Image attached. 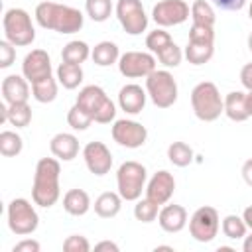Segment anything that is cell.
<instances>
[{"label": "cell", "instance_id": "32", "mask_svg": "<svg viewBox=\"0 0 252 252\" xmlns=\"http://www.w3.org/2000/svg\"><path fill=\"white\" fill-rule=\"evenodd\" d=\"M220 226H222V234H224L226 238H230V240H240V238H244V236H246V230H248L244 219L238 217V215H226V217L222 219V224H220Z\"/></svg>", "mask_w": 252, "mask_h": 252}, {"label": "cell", "instance_id": "31", "mask_svg": "<svg viewBox=\"0 0 252 252\" xmlns=\"http://www.w3.org/2000/svg\"><path fill=\"white\" fill-rule=\"evenodd\" d=\"M191 18H193V24H199V26H209V28H215V10L213 6L207 2V0H195L193 6H191Z\"/></svg>", "mask_w": 252, "mask_h": 252}, {"label": "cell", "instance_id": "47", "mask_svg": "<svg viewBox=\"0 0 252 252\" xmlns=\"http://www.w3.org/2000/svg\"><path fill=\"white\" fill-rule=\"evenodd\" d=\"M242 250L244 252H252V232L248 236H244V242H242Z\"/></svg>", "mask_w": 252, "mask_h": 252}, {"label": "cell", "instance_id": "50", "mask_svg": "<svg viewBox=\"0 0 252 252\" xmlns=\"http://www.w3.org/2000/svg\"><path fill=\"white\" fill-rule=\"evenodd\" d=\"M234 248H230V246H219V252H232Z\"/></svg>", "mask_w": 252, "mask_h": 252}, {"label": "cell", "instance_id": "2", "mask_svg": "<svg viewBox=\"0 0 252 252\" xmlns=\"http://www.w3.org/2000/svg\"><path fill=\"white\" fill-rule=\"evenodd\" d=\"M59 173H61V163L57 158H41L37 161L33 173V185H32V199L35 205L49 209L57 203L61 195Z\"/></svg>", "mask_w": 252, "mask_h": 252}, {"label": "cell", "instance_id": "23", "mask_svg": "<svg viewBox=\"0 0 252 252\" xmlns=\"http://www.w3.org/2000/svg\"><path fill=\"white\" fill-rule=\"evenodd\" d=\"M122 197H120V193L116 191H104V193H100L96 199H94V213L100 217V219H112V217H116L118 213H120V209H122Z\"/></svg>", "mask_w": 252, "mask_h": 252}, {"label": "cell", "instance_id": "22", "mask_svg": "<svg viewBox=\"0 0 252 252\" xmlns=\"http://www.w3.org/2000/svg\"><path fill=\"white\" fill-rule=\"evenodd\" d=\"M63 209L73 217H83L91 209V197L85 189H69L63 195Z\"/></svg>", "mask_w": 252, "mask_h": 252}, {"label": "cell", "instance_id": "10", "mask_svg": "<svg viewBox=\"0 0 252 252\" xmlns=\"http://www.w3.org/2000/svg\"><path fill=\"white\" fill-rule=\"evenodd\" d=\"M220 219L215 207H199L189 220V232L197 242H211L219 234Z\"/></svg>", "mask_w": 252, "mask_h": 252}, {"label": "cell", "instance_id": "36", "mask_svg": "<svg viewBox=\"0 0 252 252\" xmlns=\"http://www.w3.org/2000/svg\"><path fill=\"white\" fill-rule=\"evenodd\" d=\"M93 122H94V120H93V116H91L87 110H83L77 102H75V104L69 108V112H67V124H69L73 130L83 132V130H87Z\"/></svg>", "mask_w": 252, "mask_h": 252}, {"label": "cell", "instance_id": "25", "mask_svg": "<svg viewBox=\"0 0 252 252\" xmlns=\"http://www.w3.org/2000/svg\"><path fill=\"white\" fill-rule=\"evenodd\" d=\"M91 57L93 61L98 65V67H110L114 63H118L120 59V49L114 41H98L93 51H91Z\"/></svg>", "mask_w": 252, "mask_h": 252}, {"label": "cell", "instance_id": "11", "mask_svg": "<svg viewBox=\"0 0 252 252\" xmlns=\"http://www.w3.org/2000/svg\"><path fill=\"white\" fill-rule=\"evenodd\" d=\"M116 18L122 30L130 35H140L148 28V16L144 12L142 0H118L116 2Z\"/></svg>", "mask_w": 252, "mask_h": 252}, {"label": "cell", "instance_id": "37", "mask_svg": "<svg viewBox=\"0 0 252 252\" xmlns=\"http://www.w3.org/2000/svg\"><path fill=\"white\" fill-rule=\"evenodd\" d=\"M156 57H158L159 63L165 65V67H177V65L181 63V59H183V51H181V47H179L175 41H171V43H167L163 49H159V51L156 53Z\"/></svg>", "mask_w": 252, "mask_h": 252}, {"label": "cell", "instance_id": "1", "mask_svg": "<svg viewBox=\"0 0 252 252\" xmlns=\"http://www.w3.org/2000/svg\"><path fill=\"white\" fill-rule=\"evenodd\" d=\"M35 22L43 28V30H53L57 33H75L83 28L85 18L81 14V10L67 6V4H59V2H39L35 6Z\"/></svg>", "mask_w": 252, "mask_h": 252}, {"label": "cell", "instance_id": "28", "mask_svg": "<svg viewBox=\"0 0 252 252\" xmlns=\"http://www.w3.org/2000/svg\"><path fill=\"white\" fill-rule=\"evenodd\" d=\"M193 148L185 142H171L167 146V159L177 167H187L193 161Z\"/></svg>", "mask_w": 252, "mask_h": 252}, {"label": "cell", "instance_id": "41", "mask_svg": "<svg viewBox=\"0 0 252 252\" xmlns=\"http://www.w3.org/2000/svg\"><path fill=\"white\" fill-rule=\"evenodd\" d=\"M39 242L37 240H33V238H24V240H20L18 244H14V248H12V252H39Z\"/></svg>", "mask_w": 252, "mask_h": 252}, {"label": "cell", "instance_id": "14", "mask_svg": "<svg viewBox=\"0 0 252 252\" xmlns=\"http://www.w3.org/2000/svg\"><path fill=\"white\" fill-rule=\"evenodd\" d=\"M189 14L191 10L185 0H159L152 10V18L159 28L179 26L189 18Z\"/></svg>", "mask_w": 252, "mask_h": 252}, {"label": "cell", "instance_id": "9", "mask_svg": "<svg viewBox=\"0 0 252 252\" xmlns=\"http://www.w3.org/2000/svg\"><path fill=\"white\" fill-rule=\"evenodd\" d=\"M8 228L16 234V236H28L32 232L37 230L39 226V217H37V211L33 209V205L24 199V197H18V199H12L8 203Z\"/></svg>", "mask_w": 252, "mask_h": 252}, {"label": "cell", "instance_id": "19", "mask_svg": "<svg viewBox=\"0 0 252 252\" xmlns=\"http://www.w3.org/2000/svg\"><path fill=\"white\" fill-rule=\"evenodd\" d=\"M2 96L6 104L28 102L30 98V81L24 75H8L2 79Z\"/></svg>", "mask_w": 252, "mask_h": 252}, {"label": "cell", "instance_id": "42", "mask_svg": "<svg viewBox=\"0 0 252 252\" xmlns=\"http://www.w3.org/2000/svg\"><path fill=\"white\" fill-rule=\"evenodd\" d=\"M248 0H213V4L220 10H228V12H234V10H242L244 4Z\"/></svg>", "mask_w": 252, "mask_h": 252}, {"label": "cell", "instance_id": "21", "mask_svg": "<svg viewBox=\"0 0 252 252\" xmlns=\"http://www.w3.org/2000/svg\"><path fill=\"white\" fill-rule=\"evenodd\" d=\"M49 150L51 154L61 159V161H71L73 158H77L79 154V140L75 134H69V132H59L51 138L49 142Z\"/></svg>", "mask_w": 252, "mask_h": 252}, {"label": "cell", "instance_id": "24", "mask_svg": "<svg viewBox=\"0 0 252 252\" xmlns=\"http://www.w3.org/2000/svg\"><path fill=\"white\" fill-rule=\"evenodd\" d=\"M224 114L232 122H244L250 118L248 108H246V96L240 91H232L224 96Z\"/></svg>", "mask_w": 252, "mask_h": 252}, {"label": "cell", "instance_id": "18", "mask_svg": "<svg viewBox=\"0 0 252 252\" xmlns=\"http://www.w3.org/2000/svg\"><path fill=\"white\" fill-rule=\"evenodd\" d=\"M146 98L148 93L140 87V85H124L118 91V106L126 112V114H140L146 106Z\"/></svg>", "mask_w": 252, "mask_h": 252}, {"label": "cell", "instance_id": "46", "mask_svg": "<svg viewBox=\"0 0 252 252\" xmlns=\"http://www.w3.org/2000/svg\"><path fill=\"white\" fill-rule=\"evenodd\" d=\"M242 219H244L246 226L252 230V205H250V207H246V209L242 211Z\"/></svg>", "mask_w": 252, "mask_h": 252}, {"label": "cell", "instance_id": "12", "mask_svg": "<svg viewBox=\"0 0 252 252\" xmlns=\"http://www.w3.org/2000/svg\"><path fill=\"white\" fill-rule=\"evenodd\" d=\"M118 71L126 79L148 77L156 71V57L146 51H126L118 59Z\"/></svg>", "mask_w": 252, "mask_h": 252}, {"label": "cell", "instance_id": "38", "mask_svg": "<svg viewBox=\"0 0 252 252\" xmlns=\"http://www.w3.org/2000/svg\"><path fill=\"white\" fill-rule=\"evenodd\" d=\"M173 39H171V35L165 32V30H161V28H158V30H154V32H150L148 35H146V47L156 55L159 49H163L167 43H171Z\"/></svg>", "mask_w": 252, "mask_h": 252}, {"label": "cell", "instance_id": "49", "mask_svg": "<svg viewBox=\"0 0 252 252\" xmlns=\"http://www.w3.org/2000/svg\"><path fill=\"white\" fill-rule=\"evenodd\" d=\"M244 96H246V108H248V114L252 116V91L244 93Z\"/></svg>", "mask_w": 252, "mask_h": 252}, {"label": "cell", "instance_id": "51", "mask_svg": "<svg viewBox=\"0 0 252 252\" xmlns=\"http://www.w3.org/2000/svg\"><path fill=\"white\" fill-rule=\"evenodd\" d=\"M248 49H250V51H252V33H250V35H248Z\"/></svg>", "mask_w": 252, "mask_h": 252}, {"label": "cell", "instance_id": "3", "mask_svg": "<svg viewBox=\"0 0 252 252\" xmlns=\"http://www.w3.org/2000/svg\"><path fill=\"white\" fill-rule=\"evenodd\" d=\"M191 106L199 120L213 122L224 112V98L211 81H201L191 91Z\"/></svg>", "mask_w": 252, "mask_h": 252}, {"label": "cell", "instance_id": "6", "mask_svg": "<svg viewBox=\"0 0 252 252\" xmlns=\"http://www.w3.org/2000/svg\"><path fill=\"white\" fill-rule=\"evenodd\" d=\"M146 181H148V171L140 161L128 159L120 163L116 171V185L124 201H138L142 197V191H146Z\"/></svg>", "mask_w": 252, "mask_h": 252}, {"label": "cell", "instance_id": "34", "mask_svg": "<svg viewBox=\"0 0 252 252\" xmlns=\"http://www.w3.org/2000/svg\"><path fill=\"white\" fill-rule=\"evenodd\" d=\"M159 215V205L154 203L152 199H138V203L134 205V217L140 222H154Z\"/></svg>", "mask_w": 252, "mask_h": 252}, {"label": "cell", "instance_id": "7", "mask_svg": "<svg viewBox=\"0 0 252 252\" xmlns=\"http://www.w3.org/2000/svg\"><path fill=\"white\" fill-rule=\"evenodd\" d=\"M215 53V30L209 26L193 24L189 30V39L185 47V57L191 65H205Z\"/></svg>", "mask_w": 252, "mask_h": 252}, {"label": "cell", "instance_id": "30", "mask_svg": "<svg viewBox=\"0 0 252 252\" xmlns=\"http://www.w3.org/2000/svg\"><path fill=\"white\" fill-rule=\"evenodd\" d=\"M22 150H24V140L18 132L14 130L0 132V154L4 158H16Z\"/></svg>", "mask_w": 252, "mask_h": 252}, {"label": "cell", "instance_id": "43", "mask_svg": "<svg viewBox=\"0 0 252 252\" xmlns=\"http://www.w3.org/2000/svg\"><path fill=\"white\" fill-rule=\"evenodd\" d=\"M240 83L246 91H252V63H246L240 69Z\"/></svg>", "mask_w": 252, "mask_h": 252}, {"label": "cell", "instance_id": "33", "mask_svg": "<svg viewBox=\"0 0 252 252\" xmlns=\"http://www.w3.org/2000/svg\"><path fill=\"white\" fill-rule=\"evenodd\" d=\"M8 122L16 128H26L32 122V108L28 102L8 104Z\"/></svg>", "mask_w": 252, "mask_h": 252}, {"label": "cell", "instance_id": "48", "mask_svg": "<svg viewBox=\"0 0 252 252\" xmlns=\"http://www.w3.org/2000/svg\"><path fill=\"white\" fill-rule=\"evenodd\" d=\"M0 120L8 122V104H0Z\"/></svg>", "mask_w": 252, "mask_h": 252}, {"label": "cell", "instance_id": "44", "mask_svg": "<svg viewBox=\"0 0 252 252\" xmlns=\"http://www.w3.org/2000/svg\"><path fill=\"white\" fill-rule=\"evenodd\" d=\"M240 173H242L244 183L252 187V158H250V159H246V161L242 163V171H240Z\"/></svg>", "mask_w": 252, "mask_h": 252}, {"label": "cell", "instance_id": "8", "mask_svg": "<svg viewBox=\"0 0 252 252\" xmlns=\"http://www.w3.org/2000/svg\"><path fill=\"white\" fill-rule=\"evenodd\" d=\"M146 93L158 108H169L177 100V83L165 69H156L146 77Z\"/></svg>", "mask_w": 252, "mask_h": 252}, {"label": "cell", "instance_id": "20", "mask_svg": "<svg viewBox=\"0 0 252 252\" xmlns=\"http://www.w3.org/2000/svg\"><path fill=\"white\" fill-rule=\"evenodd\" d=\"M158 222L165 232H179L187 224V211L181 205H163L159 209Z\"/></svg>", "mask_w": 252, "mask_h": 252}, {"label": "cell", "instance_id": "4", "mask_svg": "<svg viewBox=\"0 0 252 252\" xmlns=\"http://www.w3.org/2000/svg\"><path fill=\"white\" fill-rule=\"evenodd\" d=\"M83 110H87L94 122L98 124H110L116 116V106L110 100V96L104 93L102 87L98 85H87L79 91L77 100H75Z\"/></svg>", "mask_w": 252, "mask_h": 252}, {"label": "cell", "instance_id": "52", "mask_svg": "<svg viewBox=\"0 0 252 252\" xmlns=\"http://www.w3.org/2000/svg\"><path fill=\"white\" fill-rule=\"evenodd\" d=\"M248 16H250V20H252V2H250V8H248Z\"/></svg>", "mask_w": 252, "mask_h": 252}, {"label": "cell", "instance_id": "35", "mask_svg": "<svg viewBox=\"0 0 252 252\" xmlns=\"http://www.w3.org/2000/svg\"><path fill=\"white\" fill-rule=\"evenodd\" d=\"M85 10L93 22H106L112 14V2L110 0H87Z\"/></svg>", "mask_w": 252, "mask_h": 252}, {"label": "cell", "instance_id": "40", "mask_svg": "<svg viewBox=\"0 0 252 252\" xmlns=\"http://www.w3.org/2000/svg\"><path fill=\"white\" fill-rule=\"evenodd\" d=\"M16 61V45L8 39L0 41V69H8Z\"/></svg>", "mask_w": 252, "mask_h": 252}, {"label": "cell", "instance_id": "45", "mask_svg": "<svg viewBox=\"0 0 252 252\" xmlns=\"http://www.w3.org/2000/svg\"><path fill=\"white\" fill-rule=\"evenodd\" d=\"M94 250H108V252H118L120 248H118V244L116 242H112V240H102V242H98V244H94Z\"/></svg>", "mask_w": 252, "mask_h": 252}, {"label": "cell", "instance_id": "29", "mask_svg": "<svg viewBox=\"0 0 252 252\" xmlns=\"http://www.w3.org/2000/svg\"><path fill=\"white\" fill-rule=\"evenodd\" d=\"M32 96L37 102H53L57 98V81L53 77H45L37 83H32Z\"/></svg>", "mask_w": 252, "mask_h": 252}, {"label": "cell", "instance_id": "17", "mask_svg": "<svg viewBox=\"0 0 252 252\" xmlns=\"http://www.w3.org/2000/svg\"><path fill=\"white\" fill-rule=\"evenodd\" d=\"M173 191H175V177L167 169L156 171L146 185V197L158 205H165L173 197Z\"/></svg>", "mask_w": 252, "mask_h": 252}, {"label": "cell", "instance_id": "5", "mask_svg": "<svg viewBox=\"0 0 252 252\" xmlns=\"http://www.w3.org/2000/svg\"><path fill=\"white\" fill-rule=\"evenodd\" d=\"M4 35L16 47H26L35 39V28L32 24V16L24 8H8L2 18Z\"/></svg>", "mask_w": 252, "mask_h": 252}, {"label": "cell", "instance_id": "13", "mask_svg": "<svg viewBox=\"0 0 252 252\" xmlns=\"http://www.w3.org/2000/svg\"><path fill=\"white\" fill-rule=\"evenodd\" d=\"M112 140L122 146V148H130V150H136L140 146L146 144L148 140V130L144 124L136 122V120H128V118H120V120H114L112 124Z\"/></svg>", "mask_w": 252, "mask_h": 252}, {"label": "cell", "instance_id": "16", "mask_svg": "<svg viewBox=\"0 0 252 252\" xmlns=\"http://www.w3.org/2000/svg\"><path fill=\"white\" fill-rule=\"evenodd\" d=\"M22 75L32 83L51 77V57L45 49H32L22 63Z\"/></svg>", "mask_w": 252, "mask_h": 252}, {"label": "cell", "instance_id": "15", "mask_svg": "<svg viewBox=\"0 0 252 252\" xmlns=\"http://www.w3.org/2000/svg\"><path fill=\"white\" fill-rule=\"evenodd\" d=\"M83 158H85V165L93 175H106L112 167V154L106 148V144L102 142H89L83 148Z\"/></svg>", "mask_w": 252, "mask_h": 252}, {"label": "cell", "instance_id": "27", "mask_svg": "<svg viewBox=\"0 0 252 252\" xmlns=\"http://www.w3.org/2000/svg\"><path fill=\"white\" fill-rule=\"evenodd\" d=\"M91 51H93V49H91L85 41L73 39V41H69V43L63 45V49H61V61L81 65V63H85V61L91 57Z\"/></svg>", "mask_w": 252, "mask_h": 252}, {"label": "cell", "instance_id": "39", "mask_svg": "<svg viewBox=\"0 0 252 252\" xmlns=\"http://www.w3.org/2000/svg\"><path fill=\"white\" fill-rule=\"evenodd\" d=\"M63 250L65 252H89L91 250V242L83 234H71V236L65 238Z\"/></svg>", "mask_w": 252, "mask_h": 252}, {"label": "cell", "instance_id": "26", "mask_svg": "<svg viewBox=\"0 0 252 252\" xmlns=\"http://www.w3.org/2000/svg\"><path fill=\"white\" fill-rule=\"evenodd\" d=\"M57 81H59V85H63L69 91L77 89L83 83V69H81V65L61 61V65L57 67Z\"/></svg>", "mask_w": 252, "mask_h": 252}]
</instances>
